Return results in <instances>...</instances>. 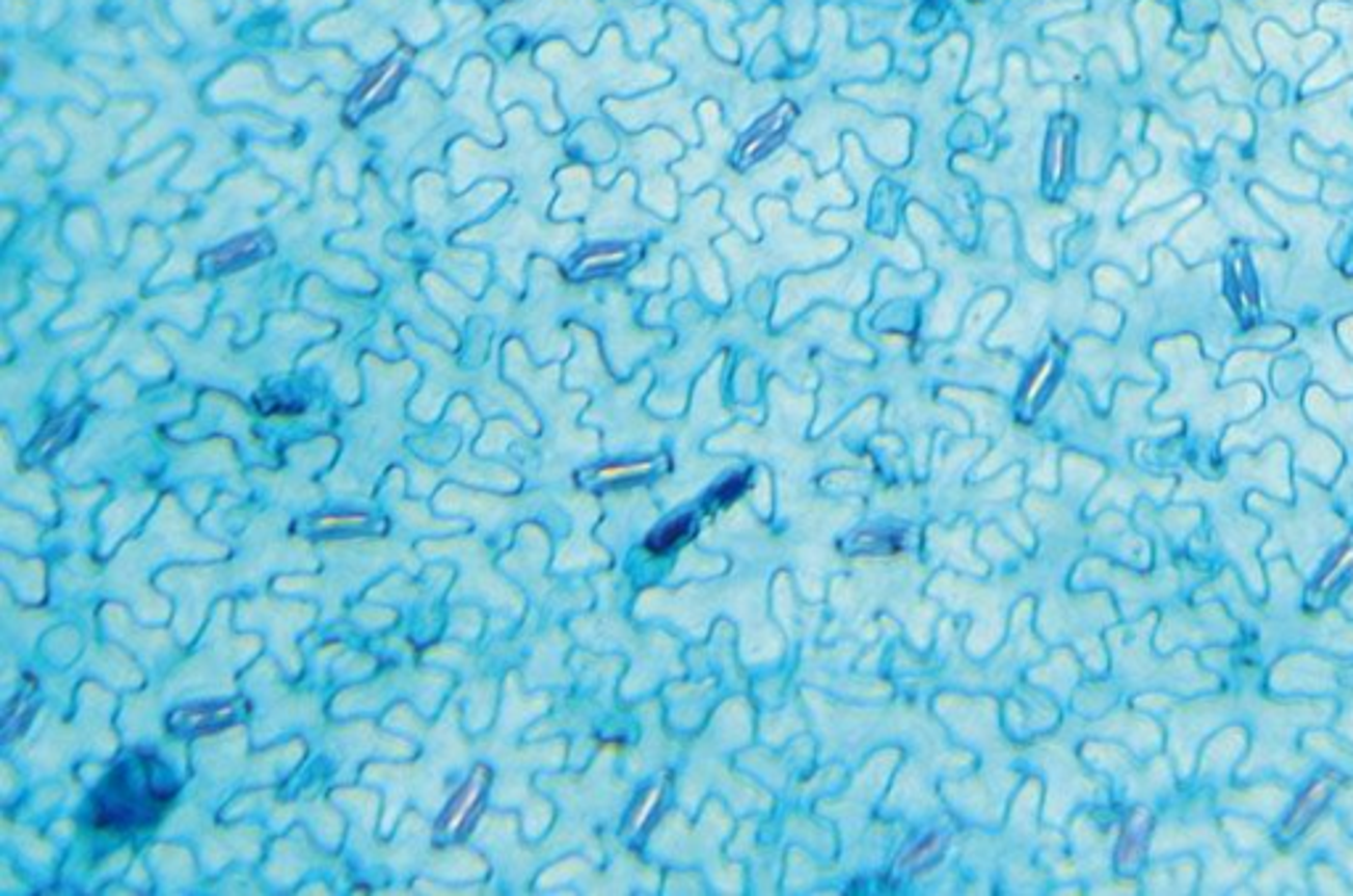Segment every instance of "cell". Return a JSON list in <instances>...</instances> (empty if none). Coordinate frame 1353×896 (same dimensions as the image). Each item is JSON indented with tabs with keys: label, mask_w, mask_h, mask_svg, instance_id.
<instances>
[{
	"label": "cell",
	"mask_w": 1353,
	"mask_h": 896,
	"mask_svg": "<svg viewBox=\"0 0 1353 896\" xmlns=\"http://www.w3.org/2000/svg\"><path fill=\"white\" fill-rule=\"evenodd\" d=\"M178 793V780L154 754L133 751L109 769L90 802L99 831H143L162 820Z\"/></svg>",
	"instance_id": "6da1fadb"
},
{
	"label": "cell",
	"mask_w": 1353,
	"mask_h": 896,
	"mask_svg": "<svg viewBox=\"0 0 1353 896\" xmlns=\"http://www.w3.org/2000/svg\"><path fill=\"white\" fill-rule=\"evenodd\" d=\"M244 701H215V704H196L178 709L167 716V730L178 738H196V735L220 733V730L239 725L244 716Z\"/></svg>",
	"instance_id": "7a4b0ae2"
},
{
	"label": "cell",
	"mask_w": 1353,
	"mask_h": 896,
	"mask_svg": "<svg viewBox=\"0 0 1353 896\" xmlns=\"http://www.w3.org/2000/svg\"><path fill=\"white\" fill-rule=\"evenodd\" d=\"M489 780H492V772H489L484 764L473 767L468 783H465V786L450 798L448 807H444L442 817H439V822H436V836L453 838L468 831L470 822L477 820L484 802H487Z\"/></svg>",
	"instance_id": "3957f363"
},
{
	"label": "cell",
	"mask_w": 1353,
	"mask_h": 896,
	"mask_svg": "<svg viewBox=\"0 0 1353 896\" xmlns=\"http://www.w3.org/2000/svg\"><path fill=\"white\" fill-rule=\"evenodd\" d=\"M273 249L275 244L268 234L241 236V239H233L225 246H220V249L210 251V254L204 256L201 268L207 275L231 273V270H241L251 263H260L268 254H273Z\"/></svg>",
	"instance_id": "277c9868"
},
{
	"label": "cell",
	"mask_w": 1353,
	"mask_h": 896,
	"mask_svg": "<svg viewBox=\"0 0 1353 896\" xmlns=\"http://www.w3.org/2000/svg\"><path fill=\"white\" fill-rule=\"evenodd\" d=\"M82 415H85V408H82V405H72L70 410H64V413H58L56 418L48 420L46 429L37 434L35 442L29 444L27 450L29 463H40V460H48L51 455H56L61 447H66V444L77 437V431H80Z\"/></svg>",
	"instance_id": "5b68a950"
},
{
	"label": "cell",
	"mask_w": 1353,
	"mask_h": 896,
	"mask_svg": "<svg viewBox=\"0 0 1353 896\" xmlns=\"http://www.w3.org/2000/svg\"><path fill=\"white\" fill-rule=\"evenodd\" d=\"M402 77H405V64H402V59L386 61L381 70L373 72V75L368 77L366 85L360 88V93H357L355 99H352V104H349V109H347L349 119L362 117V114H368V111L376 109L378 104H386V101L395 96V90H397V85H400Z\"/></svg>",
	"instance_id": "8992f818"
},
{
	"label": "cell",
	"mask_w": 1353,
	"mask_h": 896,
	"mask_svg": "<svg viewBox=\"0 0 1353 896\" xmlns=\"http://www.w3.org/2000/svg\"><path fill=\"white\" fill-rule=\"evenodd\" d=\"M1335 786H1337V775L1335 772H1327V775H1322V778L1314 780L1311 788L1303 793L1301 802L1296 804V809L1290 812L1288 822H1284V827H1282V836L1284 838L1298 836L1303 827L1311 825L1314 817H1317L1319 812L1325 809L1327 798H1330V793L1335 791Z\"/></svg>",
	"instance_id": "52a82bcc"
},
{
	"label": "cell",
	"mask_w": 1353,
	"mask_h": 896,
	"mask_svg": "<svg viewBox=\"0 0 1353 896\" xmlns=\"http://www.w3.org/2000/svg\"><path fill=\"white\" fill-rule=\"evenodd\" d=\"M790 111H793V109H790V104H783L778 111H775V114H769V117H764L759 125H756V130L751 133V138L746 140L743 146H740V154H738L740 164L756 162V159L764 157V154H767L769 148H773L775 143L783 138L785 128H788V123H790Z\"/></svg>",
	"instance_id": "ba28073f"
},
{
	"label": "cell",
	"mask_w": 1353,
	"mask_h": 896,
	"mask_svg": "<svg viewBox=\"0 0 1353 896\" xmlns=\"http://www.w3.org/2000/svg\"><path fill=\"white\" fill-rule=\"evenodd\" d=\"M1351 574H1353V537H1348L1346 545L1341 547V553L1335 555V561H1332V564L1327 566V571H1325V574H1322V579H1319L1317 593H1319V595L1332 593V590L1341 588V585L1346 582V579H1348V576H1351Z\"/></svg>",
	"instance_id": "9c48e42d"
},
{
	"label": "cell",
	"mask_w": 1353,
	"mask_h": 896,
	"mask_svg": "<svg viewBox=\"0 0 1353 896\" xmlns=\"http://www.w3.org/2000/svg\"><path fill=\"white\" fill-rule=\"evenodd\" d=\"M691 532H693V518H687V516H685V518H677V521H672V524H667V526H664V530H658L656 535L648 537V542H645V547H648V550H651V553H656V555L669 553V550H672V547L680 545V542L685 540V537L691 535Z\"/></svg>",
	"instance_id": "30bf717a"
},
{
	"label": "cell",
	"mask_w": 1353,
	"mask_h": 896,
	"mask_svg": "<svg viewBox=\"0 0 1353 896\" xmlns=\"http://www.w3.org/2000/svg\"><path fill=\"white\" fill-rule=\"evenodd\" d=\"M29 716H32V701H29L27 693H19L17 699L8 704L6 716H3V738L11 740L13 735L22 733L27 728Z\"/></svg>",
	"instance_id": "8fae6325"
},
{
	"label": "cell",
	"mask_w": 1353,
	"mask_h": 896,
	"mask_svg": "<svg viewBox=\"0 0 1353 896\" xmlns=\"http://www.w3.org/2000/svg\"><path fill=\"white\" fill-rule=\"evenodd\" d=\"M1147 820H1151V817H1147V812H1137V815H1134V820L1129 822L1127 833H1124L1121 854H1118V862H1121L1124 857H1127V851H1129V849H1134V857L1142 854L1144 836H1147Z\"/></svg>",
	"instance_id": "7c38bea8"
},
{
	"label": "cell",
	"mask_w": 1353,
	"mask_h": 896,
	"mask_svg": "<svg viewBox=\"0 0 1353 896\" xmlns=\"http://www.w3.org/2000/svg\"><path fill=\"white\" fill-rule=\"evenodd\" d=\"M624 256H627V249H605V251H593L590 256H585L579 265V273H595V270H608L616 268V265L624 263Z\"/></svg>",
	"instance_id": "4fadbf2b"
},
{
	"label": "cell",
	"mask_w": 1353,
	"mask_h": 896,
	"mask_svg": "<svg viewBox=\"0 0 1353 896\" xmlns=\"http://www.w3.org/2000/svg\"><path fill=\"white\" fill-rule=\"evenodd\" d=\"M368 521H371V518H368L366 513H349V516H323V518H315V530H318V532H331V530H336V526H342V530H355V526L368 524Z\"/></svg>",
	"instance_id": "5bb4252c"
},
{
	"label": "cell",
	"mask_w": 1353,
	"mask_h": 896,
	"mask_svg": "<svg viewBox=\"0 0 1353 896\" xmlns=\"http://www.w3.org/2000/svg\"><path fill=\"white\" fill-rule=\"evenodd\" d=\"M746 482H749V477H735V479H730V482H725V484H722V487H716V492H714V495H711V500H714L716 506H722V508L730 506L732 500H738V497L743 495Z\"/></svg>",
	"instance_id": "9a60e30c"
},
{
	"label": "cell",
	"mask_w": 1353,
	"mask_h": 896,
	"mask_svg": "<svg viewBox=\"0 0 1353 896\" xmlns=\"http://www.w3.org/2000/svg\"><path fill=\"white\" fill-rule=\"evenodd\" d=\"M651 466L648 463H638V466H616V468H603L598 473V479H627V477H638V473H648Z\"/></svg>",
	"instance_id": "2e32d148"
}]
</instances>
